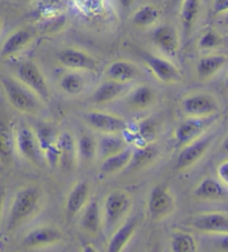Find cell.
<instances>
[{
    "mask_svg": "<svg viewBox=\"0 0 228 252\" xmlns=\"http://www.w3.org/2000/svg\"><path fill=\"white\" fill-rule=\"evenodd\" d=\"M59 63L65 68L75 71H95L98 63L93 56L76 48H65L57 56Z\"/></svg>",
    "mask_w": 228,
    "mask_h": 252,
    "instance_id": "obj_12",
    "label": "cell"
},
{
    "mask_svg": "<svg viewBox=\"0 0 228 252\" xmlns=\"http://www.w3.org/2000/svg\"><path fill=\"white\" fill-rule=\"evenodd\" d=\"M56 145L59 150L58 167L65 171L73 170L77 162V146L73 134L69 131H61L57 134Z\"/></svg>",
    "mask_w": 228,
    "mask_h": 252,
    "instance_id": "obj_15",
    "label": "cell"
},
{
    "mask_svg": "<svg viewBox=\"0 0 228 252\" xmlns=\"http://www.w3.org/2000/svg\"><path fill=\"white\" fill-rule=\"evenodd\" d=\"M217 176L222 184L228 187V160L223 161L217 167Z\"/></svg>",
    "mask_w": 228,
    "mask_h": 252,
    "instance_id": "obj_37",
    "label": "cell"
},
{
    "mask_svg": "<svg viewBox=\"0 0 228 252\" xmlns=\"http://www.w3.org/2000/svg\"><path fill=\"white\" fill-rule=\"evenodd\" d=\"M0 28H1V23H0Z\"/></svg>",
    "mask_w": 228,
    "mask_h": 252,
    "instance_id": "obj_48",
    "label": "cell"
},
{
    "mask_svg": "<svg viewBox=\"0 0 228 252\" xmlns=\"http://www.w3.org/2000/svg\"><path fill=\"white\" fill-rule=\"evenodd\" d=\"M214 15H223L228 11V0H215L213 5Z\"/></svg>",
    "mask_w": 228,
    "mask_h": 252,
    "instance_id": "obj_38",
    "label": "cell"
},
{
    "mask_svg": "<svg viewBox=\"0 0 228 252\" xmlns=\"http://www.w3.org/2000/svg\"><path fill=\"white\" fill-rule=\"evenodd\" d=\"M225 84H226V86L228 87V78H227V79H226V81H225Z\"/></svg>",
    "mask_w": 228,
    "mask_h": 252,
    "instance_id": "obj_46",
    "label": "cell"
},
{
    "mask_svg": "<svg viewBox=\"0 0 228 252\" xmlns=\"http://www.w3.org/2000/svg\"><path fill=\"white\" fill-rule=\"evenodd\" d=\"M0 85L10 106L21 114L36 115L40 111L41 100L17 78L0 76Z\"/></svg>",
    "mask_w": 228,
    "mask_h": 252,
    "instance_id": "obj_2",
    "label": "cell"
},
{
    "mask_svg": "<svg viewBox=\"0 0 228 252\" xmlns=\"http://www.w3.org/2000/svg\"><path fill=\"white\" fill-rule=\"evenodd\" d=\"M158 150L152 145L138 146L136 149L131 151V159L129 167L134 170H140L151 166L158 157Z\"/></svg>",
    "mask_w": 228,
    "mask_h": 252,
    "instance_id": "obj_29",
    "label": "cell"
},
{
    "mask_svg": "<svg viewBox=\"0 0 228 252\" xmlns=\"http://www.w3.org/2000/svg\"><path fill=\"white\" fill-rule=\"evenodd\" d=\"M182 110L187 117H209L218 115L219 103L214 95L197 93L186 95L182 100Z\"/></svg>",
    "mask_w": 228,
    "mask_h": 252,
    "instance_id": "obj_8",
    "label": "cell"
},
{
    "mask_svg": "<svg viewBox=\"0 0 228 252\" xmlns=\"http://www.w3.org/2000/svg\"><path fill=\"white\" fill-rule=\"evenodd\" d=\"M93 247V245H85L84 246V248H82V250L84 251H97V249H96V248L94 247V248H91Z\"/></svg>",
    "mask_w": 228,
    "mask_h": 252,
    "instance_id": "obj_42",
    "label": "cell"
},
{
    "mask_svg": "<svg viewBox=\"0 0 228 252\" xmlns=\"http://www.w3.org/2000/svg\"><path fill=\"white\" fill-rule=\"evenodd\" d=\"M160 17V11L154 5H144L134 12L133 23L137 27H149L155 25Z\"/></svg>",
    "mask_w": 228,
    "mask_h": 252,
    "instance_id": "obj_31",
    "label": "cell"
},
{
    "mask_svg": "<svg viewBox=\"0 0 228 252\" xmlns=\"http://www.w3.org/2000/svg\"><path fill=\"white\" fill-rule=\"evenodd\" d=\"M222 148H223L224 151H226V153H228V136L225 138V140H224Z\"/></svg>",
    "mask_w": 228,
    "mask_h": 252,
    "instance_id": "obj_43",
    "label": "cell"
},
{
    "mask_svg": "<svg viewBox=\"0 0 228 252\" xmlns=\"http://www.w3.org/2000/svg\"><path fill=\"white\" fill-rule=\"evenodd\" d=\"M139 75V68L127 60H117L109 64L106 69L107 79L121 82V84H129L137 79Z\"/></svg>",
    "mask_w": 228,
    "mask_h": 252,
    "instance_id": "obj_21",
    "label": "cell"
},
{
    "mask_svg": "<svg viewBox=\"0 0 228 252\" xmlns=\"http://www.w3.org/2000/svg\"><path fill=\"white\" fill-rule=\"evenodd\" d=\"M59 86L65 94L69 95L79 94L85 88V79L78 71H69L60 78Z\"/></svg>",
    "mask_w": 228,
    "mask_h": 252,
    "instance_id": "obj_32",
    "label": "cell"
},
{
    "mask_svg": "<svg viewBox=\"0 0 228 252\" xmlns=\"http://www.w3.org/2000/svg\"><path fill=\"white\" fill-rule=\"evenodd\" d=\"M223 39L215 30H207L201 34L198 40V47L201 50H212L222 45Z\"/></svg>",
    "mask_w": 228,
    "mask_h": 252,
    "instance_id": "obj_36",
    "label": "cell"
},
{
    "mask_svg": "<svg viewBox=\"0 0 228 252\" xmlns=\"http://www.w3.org/2000/svg\"><path fill=\"white\" fill-rule=\"evenodd\" d=\"M183 0H170V2L173 3V5H178V3H182Z\"/></svg>",
    "mask_w": 228,
    "mask_h": 252,
    "instance_id": "obj_45",
    "label": "cell"
},
{
    "mask_svg": "<svg viewBox=\"0 0 228 252\" xmlns=\"http://www.w3.org/2000/svg\"><path fill=\"white\" fill-rule=\"evenodd\" d=\"M227 57L224 55H208L201 57L196 64V73L200 80H207L212 78L225 66Z\"/></svg>",
    "mask_w": 228,
    "mask_h": 252,
    "instance_id": "obj_27",
    "label": "cell"
},
{
    "mask_svg": "<svg viewBox=\"0 0 228 252\" xmlns=\"http://www.w3.org/2000/svg\"><path fill=\"white\" fill-rule=\"evenodd\" d=\"M227 190L222 182L207 177L201 180L194 190V195L203 200H223L227 197Z\"/></svg>",
    "mask_w": 228,
    "mask_h": 252,
    "instance_id": "obj_23",
    "label": "cell"
},
{
    "mask_svg": "<svg viewBox=\"0 0 228 252\" xmlns=\"http://www.w3.org/2000/svg\"><path fill=\"white\" fill-rule=\"evenodd\" d=\"M176 209V201L166 185H157L152 189L147 201L149 218L159 221L167 218Z\"/></svg>",
    "mask_w": 228,
    "mask_h": 252,
    "instance_id": "obj_5",
    "label": "cell"
},
{
    "mask_svg": "<svg viewBox=\"0 0 228 252\" xmlns=\"http://www.w3.org/2000/svg\"><path fill=\"white\" fill-rule=\"evenodd\" d=\"M15 153V131L5 121H0V163L10 164Z\"/></svg>",
    "mask_w": 228,
    "mask_h": 252,
    "instance_id": "obj_25",
    "label": "cell"
},
{
    "mask_svg": "<svg viewBox=\"0 0 228 252\" xmlns=\"http://www.w3.org/2000/svg\"><path fill=\"white\" fill-rule=\"evenodd\" d=\"M43 192L37 186H26L17 191L11 201L7 227L12 230L33 218L41 209Z\"/></svg>",
    "mask_w": 228,
    "mask_h": 252,
    "instance_id": "obj_1",
    "label": "cell"
},
{
    "mask_svg": "<svg viewBox=\"0 0 228 252\" xmlns=\"http://www.w3.org/2000/svg\"><path fill=\"white\" fill-rule=\"evenodd\" d=\"M131 203L130 194L125 190L117 189L109 192L102 210L103 227L108 231L115 230L128 215Z\"/></svg>",
    "mask_w": 228,
    "mask_h": 252,
    "instance_id": "obj_3",
    "label": "cell"
},
{
    "mask_svg": "<svg viewBox=\"0 0 228 252\" xmlns=\"http://www.w3.org/2000/svg\"><path fill=\"white\" fill-rule=\"evenodd\" d=\"M138 227L137 218H129L127 219L124 223H120L115 229V231L109 238L108 245H107V251L109 252H120L126 248L133 238L134 233L136 232V229Z\"/></svg>",
    "mask_w": 228,
    "mask_h": 252,
    "instance_id": "obj_18",
    "label": "cell"
},
{
    "mask_svg": "<svg viewBox=\"0 0 228 252\" xmlns=\"http://www.w3.org/2000/svg\"><path fill=\"white\" fill-rule=\"evenodd\" d=\"M17 79L29 88L42 102H49L51 93L45 76L33 62L21 63L17 68Z\"/></svg>",
    "mask_w": 228,
    "mask_h": 252,
    "instance_id": "obj_4",
    "label": "cell"
},
{
    "mask_svg": "<svg viewBox=\"0 0 228 252\" xmlns=\"http://www.w3.org/2000/svg\"><path fill=\"white\" fill-rule=\"evenodd\" d=\"M118 2H119V5L127 9V8H129L131 5L134 3V0H118Z\"/></svg>",
    "mask_w": 228,
    "mask_h": 252,
    "instance_id": "obj_41",
    "label": "cell"
},
{
    "mask_svg": "<svg viewBox=\"0 0 228 252\" xmlns=\"http://www.w3.org/2000/svg\"><path fill=\"white\" fill-rule=\"evenodd\" d=\"M63 232L55 225H40L30 230L24 238V246L29 249L54 246L63 240Z\"/></svg>",
    "mask_w": 228,
    "mask_h": 252,
    "instance_id": "obj_13",
    "label": "cell"
},
{
    "mask_svg": "<svg viewBox=\"0 0 228 252\" xmlns=\"http://www.w3.org/2000/svg\"><path fill=\"white\" fill-rule=\"evenodd\" d=\"M216 120L217 115L209 117H188L175 129V142L178 147H183L196 140L203 136Z\"/></svg>",
    "mask_w": 228,
    "mask_h": 252,
    "instance_id": "obj_7",
    "label": "cell"
},
{
    "mask_svg": "<svg viewBox=\"0 0 228 252\" xmlns=\"http://www.w3.org/2000/svg\"><path fill=\"white\" fill-rule=\"evenodd\" d=\"M156 94L151 86L139 85L127 95V102L134 109H147L155 102Z\"/></svg>",
    "mask_w": 228,
    "mask_h": 252,
    "instance_id": "obj_28",
    "label": "cell"
},
{
    "mask_svg": "<svg viewBox=\"0 0 228 252\" xmlns=\"http://www.w3.org/2000/svg\"><path fill=\"white\" fill-rule=\"evenodd\" d=\"M126 147L127 143L124 137L120 136V133L102 134V137L97 140V155H96V158H98L102 161L103 159L125 149Z\"/></svg>",
    "mask_w": 228,
    "mask_h": 252,
    "instance_id": "obj_26",
    "label": "cell"
},
{
    "mask_svg": "<svg viewBox=\"0 0 228 252\" xmlns=\"http://www.w3.org/2000/svg\"><path fill=\"white\" fill-rule=\"evenodd\" d=\"M34 33L32 30L27 28H20L11 32L7 39L3 41L0 48V57L9 58L19 54L24 48L27 47L32 42Z\"/></svg>",
    "mask_w": 228,
    "mask_h": 252,
    "instance_id": "obj_19",
    "label": "cell"
},
{
    "mask_svg": "<svg viewBox=\"0 0 228 252\" xmlns=\"http://www.w3.org/2000/svg\"><path fill=\"white\" fill-rule=\"evenodd\" d=\"M24 1H33V0H24Z\"/></svg>",
    "mask_w": 228,
    "mask_h": 252,
    "instance_id": "obj_47",
    "label": "cell"
},
{
    "mask_svg": "<svg viewBox=\"0 0 228 252\" xmlns=\"http://www.w3.org/2000/svg\"><path fill=\"white\" fill-rule=\"evenodd\" d=\"M85 121L89 127L102 134L121 133L128 128L121 117L106 111H90L85 115Z\"/></svg>",
    "mask_w": 228,
    "mask_h": 252,
    "instance_id": "obj_10",
    "label": "cell"
},
{
    "mask_svg": "<svg viewBox=\"0 0 228 252\" xmlns=\"http://www.w3.org/2000/svg\"><path fill=\"white\" fill-rule=\"evenodd\" d=\"M16 151L21 157L35 166H40L45 161L35 130L27 125H20L15 131Z\"/></svg>",
    "mask_w": 228,
    "mask_h": 252,
    "instance_id": "obj_6",
    "label": "cell"
},
{
    "mask_svg": "<svg viewBox=\"0 0 228 252\" xmlns=\"http://www.w3.org/2000/svg\"><path fill=\"white\" fill-rule=\"evenodd\" d=\"M136 134L138 139H142L144 145H151L157 138V126L154 120L145 119L142 120L136 129Z\"/></svg>",
    "mask_w": 228,
    "mask_h": 252,
    "instance_id": "obj_35",
    "label": "cell"
},
{
    "mask_svg": "<svg viewBox=\"0 0 228 252\" xmlns=\"http://www.w3.org/2000/svg\"><path fill=\"white\" fill-rule=\"evenodd\" d=\"M216 242H215V246L217 247V249L222 251H228V232L227 233H222V234H216Z\"/></svg>",
    "mask_w": 228,
    "mask_h": 252,
    "instance_id": "obj_39",
    "label": "cell"
},
{
    "mask_svg": "<svg viewBox=\"0 0 228 252\" xmlns=\"http://www.w3.org/2000/svg\"><path fill=\"white\" fill-rule=\"evenodd\" d=\"M152 42L164 54L173 57L179 49V36L173 26L161 25L152 33Z\"/></svg>",
    "mask_w": 228,
    "mask_h": 252,
    "instance_id": "obj_17",
    "label": "cell"
},
{
    "mask_svg": "<svg viewBox=\"0 0 228 252\" xmlns=\"http://www.w3.org/2000/svg\"><path fill=\"white\" fill-rule=\"evenodd\" d=\"M90 187L87 181H78L69 191L66 199V214L68 219H73L82 211L89 201Z\"/></svg>",
    "mask_w": 228,
    "mask_h": 252,
    "instance_id": "obj_16",
    "label": "cell"
},
{
    "mask_svg": "<svg viewBox=\"0 0 228 252\" xmlns=\"http://www.w3.org/2000/svg\"><path fill=\"white\" fill-rule=\"evenodd\" d=\"M82 215L80 219L81 228L85 230L87 233L97 236L100 229L103 227V216L102 209L97 200H91L87 202L84 209H82Z\"/></svg>",
    "mask_w": 228,
    "mask_h": 252,
    "instance_id": "obj_22",
    "label": "cell"
},
{
    "mask_svg": "<svg viewBox=\"0 0 228 252\" xmlns=\"http://www.w3.org/2000/svg\"><path fill=\"white\" fill-rule=\"evenodd\" d=\"M224 24H225L227 27H228V11H226V12H224Z\"/></svg>",
    "mask_w": 228,
    "mask_h": 252,
    "instance_id": "obj_44",
    "label": "cell"
},
{
    "mask_svg": "<svg viewBox=\"0 0 228 252\" xmlns=\"http://www.w3.org/2000/svg\"><path fill=\"white\" fill-rule=\"evenodd\" d=\"M127 90H128V84L107 79L98 85L91 95V99L97 105H106L121 97L127 93Z\"/></svg>",
    "mask_w": 228,
    "mask_h": 252,
    "instance_id": "obj_20",
    "label": "cell"
},
{
    "mask_svg": "<svg viewBox=\"0 0 228 252\" xmlns=\"http://www.w3.org/2000/svg\"><path fill=\"white\" fill-rule=\"evenodd\" d=\"M140 56L154 76L164 84H177L182 80V73L175 64L166 58L154 54L142 51Z\"/></svg>",
    "mask_w": 228,
    "mask_h": 252,
    "instance_id": "obj_9",
    "label": "cell"
},
{
    "mask_svg": "<svg viewBox=\"0 0 228 252\" xmlns=\"http://www.w3.org/2000/svg\"><path fill=\"white\" fill-rule=\"evenodd\" d=\"M170 250L173 252H195L197 250V245L191 234L177 231L170 239Z\"/></svg>",
    "mask_w": 228,
    "mask_h": 252,
    "instance_id": "obj_34",
    "label": "cell"
},
{
    "mask_svg": "<svg viewBox=\"0 0 228 252\" xmlns=\"http://www.w3.org/2000/svg\"><path fill=\"white\" fill-rule=\"evenodd\" d=\"M190 223L201 232L222 234L228 232V215L224 212H206L195 216Z\"/></svg>",
    "mask_w": 228,
    "mask_h": 252,
    "instance_id": "obj_14",
    "label": "cell"
},
{
    "mask_svg": "<svg viewBox=\"0 0 228 252\" xmlns=\"http://www.w3.org/2000/svg\"><path fill=\"white\" fill-rule=\"evenodd\" d=\"M200 10V0H183L181 3V23L184 32L190 34L198 18Z\"/></svg>",
    "mask_w": 228,
    "mask_h": 252,
    "instance_id": "obj_30",
    "label": "cell"
},
{
    "mask_svg": "<svg viewBox=\"0 0 228 252\" xmlns=\"http://www.w3.org/2000/svg\"><path fill=\"white\" fill-rule=\"evenodd\" d=\"M78 158L85 161H90L97 155V140L88 133H84L78 138L76 142Z\"/></svg>",
    "mask_w": 228,
    "mask_h": 252,
    "instance_id": "obj_33",
    "label": "cell"
},
{
    "mask_svg": "<svg viewBox=\"0 0 228 252\" xmlns=\"http://www.w3.org/2000/svg\"><path fill=\"white\" fill-rule=\"evenodd\" d=\"M213 140V134H203L196 140L183 146L176 161L177 170H185V169L194 166L207 153Z\"/></svg>",
    "mask_w": 228,
    "mask_h": 252,
    "instance_id": "obj_11",
    "label": "cell"
},
{
    "mask_svg": "<svg viewBox=\"0 0 228 252\" xmlns=\"http://www.w3.org/2000/svg\"><path fill=\"white\" fill-rule=\"evenodd\" d=\"M5 191L3 190H0V218H1V214H2V210H3V203H5Z\"/></svg>",
    "mask_w": 228,
    "mask_h": 252,
    "instance_id": "obj_40",
    "label": "cell"
},
{
    "mask_svg": "<svg viewBox=\"0 0 228 252\" xmlns=\"http://www.w3.org/2000/svg\"><path fill=\"white\" fill-rule=\"evenodd\" d=\"M131 151L133 150L130 148L126 147L125 149L103 159L99 167L100 173L103 176L115 175V173L121 171L122 169L128 167L131 159Z\"/></svg>",
    "mask_w": 228,
    "mask_h": 252,
    "instance_id": "obj_24",
    "label": "cell"
}]
</instances>
